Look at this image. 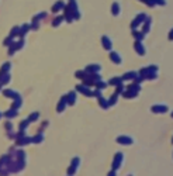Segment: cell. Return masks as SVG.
I'll return each instance as SVG.
<instances>
[{
  "label": "cell",
  "mask_w": 173,
  "mask_h": 176,
  "mask_svg": "<svg viewBox=\"0 0 173 176\" xmlns=\"http://www.w3.org/2000/svg\"><path fill=\"white\" fill-rule=\"evenodd\" d=\"M152 111H155V113H165V111H167V106H165V104H162V106L155 104V106L152 107Z\"/></svg>",
  "instance_id": "6da1fadb"
},
{
  "label": "cell",
  "mask_w": 173,
  "mask_h": 176,
  "mask_svg": "<svg viewBox=\"0 0 173 176\" xmlns=\"http://www.w3.org/2000/svg\"><path fill=\"white\" fill-rule=\"evenodd\" d=\"M121 161H122V154L121 152H118V154L115 155V158H114V169H117V168H120V164H121Z\"/></svg>",
  "instance_id": "7a4b0ae2"
},
{
  "label": "cell",
  "mask_w": 173,
  "mask_h": 176,
  "mask_svg": "<svg viewBox=\"0 0 173 176\" xmlns=\"http://www.w3.org/2000/svg\"><path fill=\"white\" fill-rule=\"evenodd\" d=\"M117 141H118L120 144H128V145L134 142V140L131 138V137H118V140Z\"/></svg>",
  "instance_id": "3957f363"
},
{
  "label": "cell",
  "mask_w": 173,
  "mask_h": 176,
  "mask_svg": "<svg viewBox=\"0 0 173 176\" xmlns=\"http://www.w3.org/2000/svg\"><path fill=\"white\" fill-rule=\"evenodd\" d=\"M145 18H146L145 14H139V17H137L135 18V21L132 23V28H137V25H139L141 23H142V20H145Z\"/></svg>",
  "instance_id": "277c9868"
},
{
  "label": "cell",
  "mask_w": 173,
  "mask_h": 176,
  "mask_svg": "<svg viewBox=\"0 0 173 176\" xmlns=\"http://www.w3.org/2000/svg\"><path fill=\"white\" fill-rule=\"evenodd\" d=\"M75 100H76V93H75V92H72V93H69V94H68L66 101H68L69 104H73V103H75Z\"/></svg>",
  "instance_id": "5b68a950"
},
{
  "label": "cell",
  "mask_w": 173,
  "mask_h": 176,
  "mask_svg": "<svg viewBox=\"0 0 173 176\" xmlns=\"http://www.w3.org/2000/svg\"><path fill=\"white\" fill-rule=\"evenodd\" d=\"M3 93L6 94V96H9V97H13V99H18V97H20L17 92H13V90H4Z\"/></svg>",
  "instance_id": "8992f818"
},
{
  "label": "cell",
  "mask_w": 173,
  "mask_h": 176,
  "mask_svg": "<svg viewBox=\"0 0 173 176\" xmlns=\"http://www.w3.org/2000/svg\"><path fill=\"white\" fill-rule=\"evenodd\" d=\"M103 45L106 49H111V41L108 37H103Z\"/></svg>",
  "instance_id": "52a82bcc"
},
{
  "label": "cell",
  "mask_w": 173,
  "mask_h": 176,
  "mask_svg": "<svg viewBox=\"0 0 173 176\" xmlns=\"http://www.w3.org/2000/svg\"><path fill=\"white\" fill-rule=\"evenodd\" d=\"M111 59L115 62V64H121V56H120L117 52H111Z\"/></svg>",
  "instance_id": "ba28073f"
},
{
  "label": "cell",
  "mask_w": 173,
  "mask_h": 176,
  "mask_svg": "<svg viewBox=\"0 0 173 176\" xmlns=\"http://www.w3.org/2000/svg\"><path fill=\"white\" fill-rule=\"evenodd\" d=\"M66 97H62V100H61V103L58 104V111H64V109H65V106H66Z\"/></svg>",
  "instance_id": "9c48e42d"
},
{
  "label": "cell",
  "mask_w": 173,
  "mask_h": 176,
  "mask_svg": "<svg viewBox=\"0 0 173 176\" xmlns=\"http://www.w3.org/2000/svg\"><path fill=\"white\" fill-rule=\"evenodd\" d=\"M64 6H65V3L64 2H56V3H55V6H54V11H58V10H62L64 9Z\"/></svg>",
  "instance_id": "30bf717a"
},
{
  "label": "cell",
  "mask_w": 173,
  "mask_h": 176,
  "mask_svg": "<svg viewBox=\"0 0 173 176\" xmlns=\"http://www.w3.org/2000/svg\"><path fill=\"white\" fill-rule=\"evenodd\" d=\"M77 164H79V158H75V159H73V166H72V169H69V173L75 172L76 168H77Z\"/></svg>",
  "instance_id": "8fae6325"
},
{
  "label": "cell",
  "mask_w": 173,
  "mask_h": 176,
  "mask_svg": "<svg viewBox=\"0 0 173 176\" xmlns=\"http://www.w3.org/2000/svg\"><path fill=\"white\" fill-rule=\"evenodd\" d=\"M135 48H137V51L139 52L141 55H144V54H145V49H144V47L141 45V42H137V44H135Z\"/></svg>",
  "instance_id": "7c38bea8"
},
{
  "label": "cell",
  "mask_w": 173,
  "mask_h": 176,
  "mask_svg": "<svg viewBox=\"0 0 173 176\" xmlns=\"http://www.w3.org/2000/svg\"><path fill=\"white\" fill-rule=\"evenodd\" d=\"M118 13H120V4L118 3H114V4H113V14L117 16Z\"/></svg>",
  "instance_id": "4fadbf2b"
},
{
  "label": "cell",
  "mask_w": 173,
  "mask_h": 176,
  "mask_svg": "<svg viewBox=\"0 0 173 176\" xmlns=\"http://www.w3.org/2000/svg\"><path fill=\"white\" fill-rule=\"evenodd\" d=\"M132 78H137V72H131V73H125V76L122 79H132Z\"/></svg>",
  "instance_id": "5bb4252c"
},
{
  "label": "cell",
  "mask_w": 173,
  "mask_h": 176,
  "mask_svg": "<svg viewBox=\"0 0 173 176\" xmlns=\"http://www.w3.org/2000/svg\"><path fill=\"white\" fill-rule=\"evenodd\" d=\"M121 80H122V79H120V78H114V79L110 80V83H111V85H117V86H120V85H121Z\"/></svg>",
  "instance_id": "9a60e30c"
},
{
  "label": "cell",
  "mask_w": 173,
  "mask_h": 176,
  "mask_svg": "<svg viewBox=\"0 0 173 176\" xmlns=\"http://www.w3.org/2000/svg\"><path fill=\"white\" fill-rule=\"evenodd\" d=\"M6 115L9 117V119H11V117H15V115H17V111H15V110L13 109V110H10V111H7V113H6Z\"/></svg>",
  "instance_id": "2e32d148"
},
{
  "label": "cell",
  "mask_w": 173,
  "mask_h": 176,
  "mask_svg": "<svg viewBox=\"0 0 173 176\" xmlns=\"http://www.w3.org/2000/svg\"><path fill=\"white\" fill-rule=\"evenodd\" d=\"M87 70H96V72H99L100 66L99 65H90V66H87Z\"/></svg>",
  "instance_id": "e0dca14e"
},
{
  "label": "cell",
  "mask_w": 173,
  "mask_h": 176,
  "mask_svg": "<svg viewBox=\"0 0 173 176\" xmlns=\"http://www.w3.org/2000/svg\"><path fill=\"white\" fill-rule=\"evenodd\" d=\"M38 115H40V114H38V113H33V114L30 115V119H28V121H35V120L38 119Z\"/></svg>",
  "instance_id": "ac0fdd59"
},
{
  "label": "cell",
  "mask_w": 173,
  "mask_h": 176,
  "mask_svg": "<svg viewBox=\"0 0 173 176\" xmlns=\"http://www.w3.org/2000/svg\"><path fill=\"white\" fill-rule=\"evenodd\" d=\"M100 104H101V107H106V109L110 106V103H108V101H107V100H104V99H101V97H100Z\"/></svg>",
  "instance_id": "d6986e66"
},
{
  "label": "cell",
  "mask_w": 173,
  "mask_h": 176,
  "mask_svg": "<svg viewBox=\"0 0 173 176\" xmlns=\"http://www.w3.org/2000/svg\"><path fill=\"white\" fill-rule=\"evenodd\" d=\"M42 138H44V135H42V134H40V135L35 137L33 141H34V142H41V141H42Z\"/></svg>",
  "instance_id": "ffe728a7"
},
{
  "label": "cell",
  "mask_w": 173,
  "mask_h": 176,
  "mask_svg": "<svg viewBox=\"0 0 173 176\" xmlns=\"http://www.w3.org/2000/svg\"><path fill=\"white\" fill-rule=\"evenodd\" d=\"M10 69V64H6L3 68H2V73H6V70Z\"/></svg>",
  "instance_id": "44dd1931"
},
{
  "label": "cell",
  "mask_w": 173,
  "mask_h": 176,
  "mask_svg": "<svg viewBox=\"0 0 173 176\" xmlns=\"http://www.w3.org/2000/svg\"><path fill=\"white\" fill-rule=\"evenodd\" d=\"M134 35H135V37H137V40H142V34H141V33H137V31H134Z\"/></svg>",
  "instance_id": "7402d4cb"
},
{
  "label": "cell",
  "mask_w": 173,
  "mask_h": 176,
  "mask_svg": "<svg viewBox=\"0 0 173 176\" xmlns=\"http://www.w3.org/2000/svg\"><path fill=\"white\" fill-rule=\"evenodd\" d=\"M62 18H64V17H58L56 20H55V21H54V25H58V24H61V23H62Z\"/></svg>",
  "instance_id": "603a6c76"
},
{
  "label": "cell",
  "mask_w": 173,
  "mask_h": 176,
  "mask_svg": "<svg viewBox=\"0 0 173 176\" xmlns=\"http://www.w3.org/2000/svg\"><path fill=\"white\" fill-rule=\"evenodd\" d=\"M27 125H28V120H27V121H23V123H21V125H20V128H21V130H24V128L27 127Z\"/></svg>",
  "instance_id": "cb8c5ba5"
},
{
  "label": "cell",
  "mask_w": 173,
  "mask_h": 176,
  "mask_svg": "<svg viewBox=\"0 0 173 176\" xmlns=\"http://www.w3.org/2000/svg\"><path fill=\"white\" fill-rule=\"evenodd\" d=\"M156 3H159V4H165V0H155Z\"/></svg>",
  "instance_id": "d4e9b609"
},
{
  "label": "cell",
  "mask_w": 173,
  "mask_h": 176,
  "mask_svg": "<svg viewBox=\"0 0 173 176\" xmlns=\"http://www.w3.org/2000/svg\"><path fill=\"white\" fill-rule=\"evenodd\" d=\"M0 117H2V113H0Z\"/></svg>",
  "instance_id": "484cf974"
},
{
  "label": "cell",
  "mask_w": 173,
  "mask_h": 176,
  "mask_svg": "<svg viewBox=\"0 0 173 176\" xmlns=\"http://www.w3.org/2000/svg\"><path fill=\"white\" fill-rule=\"evenodd\" d=\"M144 2H146V0H144Z\"/></svg>",
  "instance_id": "4316f807"
}]
</instances>
